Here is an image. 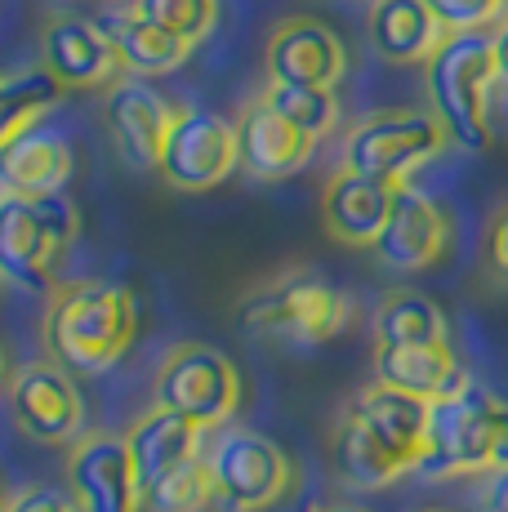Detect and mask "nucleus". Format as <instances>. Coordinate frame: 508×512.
Here are the masks:
<instances>
[{
  "label": "nucleus",
  "instance_id": "obj_1",
  "mask_svg": "<svg viewBox=\"0 0 508 512\" xmlns=\"http://www.w3.org/2000/svg\"><path fill=\"white\" fill-rule=\"evenodd\" d=\"M45 352L72 374H103L130 352L139 303L116 281H63L45 303Z\"/></svg>",
  "mask_w": 508,
  "mask_h": 512
},
{
  "label": "nucleus",
  "instance_id": "obj_2",
  "mask_svg": "<svg viewBox=\"0 0 508 512\" xmlns=\"http://www.w3.org/2000/svg\"><path fill=\"white\" fill-rule=\"evenodd\" d=\"M468 472H508V401L482 383L428 401V450L419 477L442 481Z\"/></svg>",
  "mask_w": 508,
  "mask_h": 512
},
{
  "label": "nucleus",
  "instance_id": "obj_3",
  "mask_svg": "<svg viewBox=\"0 0 508 512\" xmlns=\"http://www.w3.org/2000/svg\"><path fill=\"white\" fill-rule=\"evenodd\" d=\"M428 112L442 121L446 139L464 152L491 147V90L495 72V36L491 32H451L428 58Z\"/></svg>",
  "mask_w": 508,
  "mask_h": 512
},
{
  "label": "nucleus",
  "instance_id": "obj_4",
  "mask_svg": "<svg viewBox=\"0 0 508 512\" xmlns=\"http://www.w3.org/2000/svg\"><path fill=\"white\" fill-rule=\"evenodd\" d=\"M241 330L263 343H286V348H312L330 334L344 330L348 294L335 290L317 272H281L263 281L237 308Z\"/></svg>",
  "mask_w": 508,
  "mask_h": 512
},
{
  "label": "nucleus",
  "instance_id": "obj_5",
  "mask_svg": "<svg viewBox=\"0 0 508 512\" xmlns=\"http://www.w3.org/2000/svg\"><path fill=\"white\" fill-rule=\"evenodd\" d=\"M81 219L76 205L58 196H9L0 201V268L23 290H58V268L72 250Z\"/></svg>",
  "mask_w": 508,
  "mask_h": 512
},
{
  "label": "nucleus",
  "instance_id": "obj_6",
  "mask_svg": "<svg viewBox=\"0 0 508 512\" xmlns=\"http://www.w3.org/2000/svg\"><path fill=\"white\" fill-rule=\"evenodd\" d=\"M156 410L192 419L197 428H223L241 406V374L210 343H174L152 379Z\"/></svg>",
  "mask_w": 508,
  "mask_h": 512
},
{
  "label": "nucleus",
  "instance_id": "obj_7",
  "mask_svg": "<svg viewBox=\"0 0 508 512\" xmlns=\"http://www.w3.org/2000/svg\"><path fill=\"white\" fill-rule=\"evenodd\" d=\"M451 143L433 112L419 107H393V112H375L357 121L344 134V170L370 174L393 187H402L424 161H433L442 147Z\"/></svg>",
  "mask_w": 508,
  "mask_h": 512
},
{
  "label": "nucleus",
  "instance_id": "obj_8",
  "mask_svg": "<svg viewBox=\"0 0 508 512\" xmlns=\"http://www.w3.org/2000/svg\"><path fill=\"white\" fill-rule=\"evenodd\" d=\"M214 477V499L228 512H263L286 499L295 468L286 450L254 428H223L205 450Z\"/></svg>",
  "mask_w": 508,
  "mask_h": 512
},
{
  "label": "nucleus",
  "instance_id": "obj_9",
  "mask_svg": "<svg viewBox=\"0 0 508 512\" xmlns=\"http://www.w3.org/2000/svg\"><path fill=\"white\" fill-rule=\"evenodd\" d=\"M5 406L18 432L41 446H76L85 437V401L76 388L72 370L58 361H27V366L9 370L5 383Z\"/></svg>",
  "mask_w": 508,
  "mask_h": 512
},
{
  "label": "nucleus",
  "instance_id": "obj_10",
  "mask_svg": "<svg viewBox=\"0 0 508 512\" xmlns=\"http://www.w3.org/2000/svg\"><path fill=\"white\" fill-rule=\"evenodd\" d=\"M241 165L237 125L205 107H183L174 116V130L165 139L161 179L179 192H210Z\"/></svg>",
  "mask_w": 508,
  "mask_h": 512
},
{
  "label": "nucleus",
  "instance_id": "obj_11",
  "mask_svg": "<svg viewBox=\"0 0 508 512\" xmlns=\"http://www.w3.org/2000/svg\"><path fill=\"white\" fill-rule=\"evenodd\" d=\"M67 495L81 512H143V477L130 441L116 432H85L67 450Z\"/></svg>",
  "mask_w": 508,
  "mask_h": 512
},
{
  "label": "nucleus",
  "instance_id": "obj_12",
  "mask_svg": "<svg viewBox=\"0 0 508 512\" xmlns=\"http://www.w3.org/2000/svg\"><path fill=\"white\" fill-rule=\"evenodd\" d=\"M103 116H107V134H112V143H116V156H121L130 170H156L161 174L165 139H170L174 116L179 112H174L148 81H139V76H121V81L107 90Z\"/></svg>",
  "mask_w": 508,
  "mask_h": 512
},
{
  "label": "nucleus",
  "instance_id": "obj_13",
  "mask_svg": "<svg viewBox=\"0 0 508 512\" xmlns=\"http://www.w3.org/2000/svg\"><path fill=\"white\" fill-rule=\"evenodd\" d=\"M263 63H268V81L335 90L339 76L348 72V49L321 18L290 14L272 27L268 49H263Z\"/></svg>",
  "mask_w": 508,
  "mask_h": 512
},
{
  "label": "nucleus",
  "instance_id": "obj_14",
  "mask_svg": "<svg viewBox=\"0 0 508 512\" xmlns=\"http://www.w3.org/2000/svg\"><path fill=\"white\" fill-rule=\"evenodd\" d=\"M451 214L433 201V196L415 192L410 183L397 187L393 214H388V228L375 241V259L393 272H424L433 263H442L446 245H451Z\"/></svg>",
  "mask_w": 508,
  "mask_h": 512
},
{
  "label": "nucleus",
  "instance_id": "obj_15",
  "mask_svg": "<svg viewBox=\"0 0 508 512\" xmlns=\"http://www.w3.org/2000/svg\"><path fill=\"white\" fill-rule=\"evenodd\" d=\"M41 63L50 67L67 90H99V85L112 90L125 72L116 45L94 23L72 18V14H54L41 27Z\"/></svg>",
  "mask_w": 508,
  "mask_h": 512
},
{
  "label": "nucleus",
  "instance_id": "obj_16",
  "mask_svg": "<svg viewBox=\"0 0 508 512\" xmlns=\"http://www.w3.org/2000/svg\"><path fill=\"white\" fill-rule=\"evenodd\" d=\"M397 187L384 179H370V174L344 170L339 165L326 183L321 196V223L335 236L339 245H357V250H375L379 232L388 228V214H393Z\"/></svg>",
  "mask_w": 508,
  "mask_h": 512
},
{
  "label": "nucleus",
  "instance_id": "obj_17",
  "mask_svg": "<svg viewBox=\"0 0 508 512\" xmlns=\"http://www.w3.org/2000/svg\"><path fill=\"white\" fill-rule=\"evenodd\" d=\"M237 139H241V170L263 183H277L299 174L317 152V139L299 134L290 121H281L263 98H250L237 116Z\"/></svg>",
  "mask_w": 508,
  "mask_h": 512
},
{
  "label": "nucleus",
  "instance_id": "obj_18",
  "mask_svg": "<svg viewBox=\"0 0 508 512\" xmlns=\"http://www.w3.org/2000/svg\"><path fill=\"white\" fill-rule=\"evenodd\" d=\"M94 27L116 45L125 76H139V81L174 72V67H183L192 54L188 41H179L174 32H165V27H156L152 18H143L139 9H134V0L121 9H103V14L94 18Z\"/></svg>",
  "mask_w": 508,
  "mask_h": 512
},
{
  "label": "nucleus",
  "instance_id": "obj_19",
  "mask_svg": "<svg viewBox=\"0 0 508 512\" xmlns=\"http://www.w3.org/2000/svg\"><path fill=\"white\" fill-rule=\"evenodd\" d=\"M375 383L410 392L419 401H442L468 388V370L455 361L451 343H406V348H379L375 343Z\"/></svg>",
  "mask_w": 508,
  "mask_h": 512
},
{
  "label": "nucleus",
  "instance_id": "obj_20",
  "mask_svg": "<svg viewBox=\"0 0 508 512\" xmlns=\"http://www.w3.org/2000/svg\"><path fill=\"white\" fill-rule=\"evenodd\" d=\"M76 174V156L63 134L27 130L14 143H0V179L9 196H58Z\"/></svg>",
  "mask_w": 508,
  "mask_h": 512
},
{
  "label": "nucleus",
  "instance_id": "obj_21",
  "mask_svg": "<svg viewBox=\"0 0 508 512\" xmlns=\"http://www.w3.org/2000/svg\"><path fill=\"white\" fill-rule=\"evenodd\" d=\"M366 36L384 63H424L442 49L446 32L424 0H370Z\"/></svg>",
  "mask_w": 508,
  "mask_h": 512
},
{
  "label": "nucleus",
  "instance_id": "obj_22",
  "mask_svg": "<svg viewBox=\"0 0 508 512\" xmlns=\"http://www.w3.org/2000/svg\"><path fill=\"white\" fill-rule=\"evenodd\" d=\"M330 464H335L339 481H344L348 490H384V486H393L397 477L415 472L393 446H384V437H375V432L366 428V419H361L353 406L330 428Z\"/></svg>",
  "mask_w": 508,
  "mask_h": 512
},
{
  "label": "nucleus",
  "instance_id": "obj_23",
  "mask_svg": "<svg viewBox=\"0 0 508 512\" xmlns=\"http://www.w3.org/2000/svg\"><path fill=\"white\" fill-rule=\"evenodd\" d=\"M348 406L366 419V428L375 437H384V446H393L410 468L419 472V459L428 450V401L410 397V392L384 388V383H370L361 388Z\"/></svg>",
  "mask_w": 508,
  "mask_h": 512
},
{
  "label": "nucleus",
  "instance_id": "obj_24",
  "mask_svg": "<svg viewBox=\"0 0 508 512\" xmlns=\"http://www.w3.org/2000/svg\"><path fill=\"white\" fill-rule=\"evenodd\" d=\"M201 432L205 428L174 415V410H152V415H143L134 423V428L125 432V441H130V455H134V468H139L143 486H152L156 477H165V472H174L179 464L197 459Z\"/></svg>",
  "mask_w": 508,
  "mask_h": 512
},
{
  "label": "nucleus",
  "instance_id": "obj_25",
  "mask_svg": "<svg viewBox=\"0 0 508 512\" xmlns=\"http://www.w3.org/2000/svg\"><path fill=\"white\" fill-rule=\"evenodd\" d=\"M67 94V85L58 81L45 63L18 67L0 81V143H14L18 134L36 130L50 107H58V98Z\"/></svg>",
  "mask_w": 508,
  "mask_h": 512
},
{
  "label": "nucleus",
  "instance_id": "obj_26",
  "mask_svg": "<svg viewBox=\"0 0 508 512\" xmlns=\"http://www.w3.org/2000/svg\"><path fill=\"white\" fill-rule=\"evenodd\" d=\"M375 343L406 348V343H451L446 312L419 290H393L375 303Z\"/></svg>",
  "mask_w": 508,
  "mask_h": 512
},
{
  "label": "nucleus",
  "instance_id": "obj_27",
  "mask_svg": "<svg viewBox=\"0 0 508 512\" xmlns=\"http://www.w3.org/2000/svg\"><path fill=\"white\" fill-rule=\"evenodd\" d=\"M259 98L281 116V121H290L299 134H308V139H317V143L326 139V134L335 130V121H339V98H335V90L268 81Z\"/></svg>",
  "mask_w": 508,
  "mask_h": 512
},
{
  "label": "nucleus",
  "instance_id": "obj_28",
  "mask_svg": "<svg viewBox=\"0 0 508 512\" xmlns=\"http://www.w3.org/2000/svg\"><path fill=\"white\" fill-rule=\"evenodd\" d=\"M214 504V477L210 459L197 455L174 472L156 477L152 486H143V512H205Z\"/></svg>",
  "mask_w": 508,
  "mask_h": 512
},
{
  "label": "nucleus",
  "instance_id": "obj_29",
  "mask_svg": "<svg viewBox=\"0 0 508 512\" xmlns=\"http://www.w3.org/2000/svg\"><path fill=\"white\" fill-rule=\"evenodd\" d=\"M134 9L188 45L210 36V27L219 23V0H134Z\"/></svg>",
  "mask_w": 508,
  "mask_h": 512
},
{
  "label": "nucleus",
  "instance_id": "obj_30",
  "mask_svg": "<svg viewBox=\"0 0 508 512\" xmlns=\"http://www.w3.org/2000/svg\"><path fill=\"white\" fill-rule=\"evenodd\" d=\"M442 32H486L491 23L508 18V0H424Z\"/></svg>",
  "mask_w": 508,
  "mask_h": 512
},
{
  "label": "nucleus",
  "instance_id": "obj_31",
  "mask_svg": "<svg viewBox=\"0 0 508 512\" xmlns=\"http://www.w3.org/2000/svg\"><path fill=\"white\" fill-rule=\"evenodd\" d=\"M5 512H81V508H76L72 495H63V490L32 486V490H18V495H9Z\"/></svg>",
  "mask_w": 508,
  "mask_h": 512
},
{
  "label": "nucleus",
  "instance_id": "obj_32",
  "mask_svg": "<svg viewBox=\"0 0 508 512\" xmlns=\"http://www.w3.org/2000/svg\"><path fill=\"white\" fill-rule=\"evenodd\" d=\"M486 254H491L495 272L508 277V201L495 210V219H491V232H486Z\"/></svg>",
  "mask_w": 508,
  "mask_h": 512
},
{
  "label": "nucleus",
  "instance_id": "obj_33",
  "mask_svg": "<svg viewBox=\"0 0 508 512\" xmlns=\"http://www.w3.org/2000/svg\"><path fill=\"white\" fill-rule=\"evenodd\" d=\"M482 512H508V472H495L482 495Z\"/></svg>",
  "mask_w": 508,
  "mask_h": 512
},
{
  "label": "nucleus",
  "instance_id": "obj_34",
  "mask_svg": "<svg viewBox=\"0 0 508 512\" xmlns=\"http://www.w3.org/2000/svg\"><path fill=\"white\" fill-rule=\"evenodd\" d=\"M495 72H500V81L508 85V18L500 32H495Z\"/></svg>",
  "mask_w": 508,
  "mask_h": 512
},
{
  "label": "nucleus",
  "instance_id": "obj_35",
  "mask_svg": "<svg viewBox=\"0 0 508 512\" xmlns=\"http://www.w3.org/2000/svg\"><path fill=\"white\" fill-rule=\"evenodd\" d=\"M312 512H370V508H357V504H317Z\"/></svg>",
  "mask_w": 508,
  "mask_h": 512
},
{
  "label": "nucleus",
  "instance_id": "obj_36",
  "mask_svg": "<svg viewBox=\"0 0 508 512\" xmlns=\"http://www.w3.org/2000/svg\"><path fill=\"white\" fill-rule=\"evenodd\" d=\"M424 512H442V508H424Z\"/></svg>",
  "mask_w": 508,
  "mask_h": 512
}]
</instances>
